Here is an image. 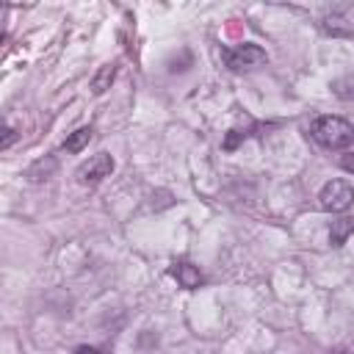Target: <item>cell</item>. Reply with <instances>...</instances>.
<instances>
[{
  "mask_svg": "<svg viewBox=\"0 0 354 354\" xmlns=\"http://www.w3.org/2000/svg\"><path fill=\"white\" fill-rule=\"evenodd\" d=\"M313 138L326 149H346L354 144V127L340 116H318L313 122Z\"/></svg>",
  "mask_w": 354,
  "mask_h": 354,
  "instance_id": "6da1fadb",
  "label": "cell"
},
{
  "mask_svg": "<svg viewBox=\"0 0 354 354\" xmlns=\"http://www.w3.org/2000/svg\"><path fill=\"white\" fill-rule=\"evenodd\" d=\"M318 202H321V207L329 210V213H343V210L351 207V202H354V185H351L348 180H329V183L321 188Z\"/></svg>",
  "mask_w": 354,
  "mask_h": 354,
  "instance_id": "7a4b0ae2",
  "label": "cell"
},
{
  "mask_svg": "<svg viewBox=\"0 0 354 354\" xmlns=\"http://www.w3.org/2000/svg\"><path fill=\"white\" fill-rule=\"evenodd\" d=\"M221 58L227 61L230 69L241 72V69H254V66H263L268 61L266 50L257 47V44H241L238 50H221Z\"/></svg>",
  "mask_w": 354,
  "mask_h": 354,
  "instance_id": "3957f363",
  "label": "cell"
},
{
  "mask_svg": "<svg viewBox=\"0 0 354 354\" xmlns=\"http://www.w3.org/2000/svg\"><path fill=\"white\" fill-rule=\"evenodd\" d=\"M111 171H113V158H111L108 152H97V155H91L86 163L77 166L75 177H77L80 185H94V183H100L102 177H108Z\"/></svg>",
  "mask_w": 354,
  "mask_h": 354,
  "instance_id": "277c9868",
  "label": "cell"
},
{
  "mask_svg": "<svg viewBox=\"0 0 354 354\" xmlns=\"http://www.w3.org/2000/svg\"><path fill=\"white\" fill-rule=\"evenodd\" d=\"M171 274H174L177 282H180L183 288H188V290H194V288L202 285V274H199V268H194L191 263H174Z\"/></svg>",
  "mask_w": 354,
  "mask_h": 354,
  "instance_id": "5b68a950",
  "label": "cell"
},
{
  "mask_svg": "<svg viewBox=\"0 0 354 354\" xmlns=\"http://www.w3.org/2000/svg\"><path fill=\"white\" fill-rule=\"evenodd\" d=\"M351 232H354V218H337L329 227V243L332 246H343Z\"/></svg>",
  "mask_w": 354,
  "mask_h": 354,
  "instance_id": "8992f818",
  "label": "cell"
},
{
  "mask_svg": "<svg viewBox=\"0 0 354 354\" xmlns=\"http://www.w3.org/2000/svg\"><path fill=\"white\" fill-rule=\"evenodd\" d=\"M113 75H116V66H113V64L100 66V72H97V75H94V80H91V91H94V94H102V91L111 86Z\"/></svg>",
  "mask_w": 354,
  "mask_h": 354,
  "instance_id": "52a82bcc",
  "label": "cell"
},
{
  "mask_svg": "<svg viewBox=\"0 0 354 354\" xmlns=\"http://www.w3.org/2000/svg\"><path fill=\"white\" fill-rule=\"evenodd\" d=\"M88 138H91V127H80V130H75V133L64 141V149H66V152H80V149L88 144Z\"/></svg>",
  "mask_w": 354,
  "mask_h": 354,
  "instance_id": "ba28073f",
  "label": "cell"
},
{
  "mask_svg": "<svg viewBox=\"0 0 354 354\" xmlns=\"http://www.w3.org/2000/svg\"><path fill=\"white\" fill-rule=\"evenodd\" d=\"M75 354H100V351H97V348H91V346H80Z\"/></svg>",
  "mask_w": 354,
  "mask_h": 354,
  "instance_id": "9c48e42d",
  "label": "cell"
},
{
  "mask_svg": "<svg viewBox=\"0 0 354 354\" xmlns=\"http://www.w3.org/2000/svg\"><path fill=\"white\" fill-rule=\"evenodd\" d=\"M11 138H14V130H11V127H6V138H3V147H8V144H11Z\"/></svg>",
  "mask_w": 354,
  "mask_h": 354,
  "instance_id": "30bf717a",
  "label": "cell"
},
{
  "mask_svg": "<svg viewBox=\"0 0 354 354\" xmlns=\"http://www.w3.org/2000/svg\"><path fill=\"white\" fill-rule=\"evenodd\" d=\"M343 166H346L348 171H354V158H351V155H346V158H343Z\"/></svg>",
  "mask_w": 354,
  "mask_h": 354,
  "instance_id": "8fae6325",
  "label": "cell"
}]
</instances>
